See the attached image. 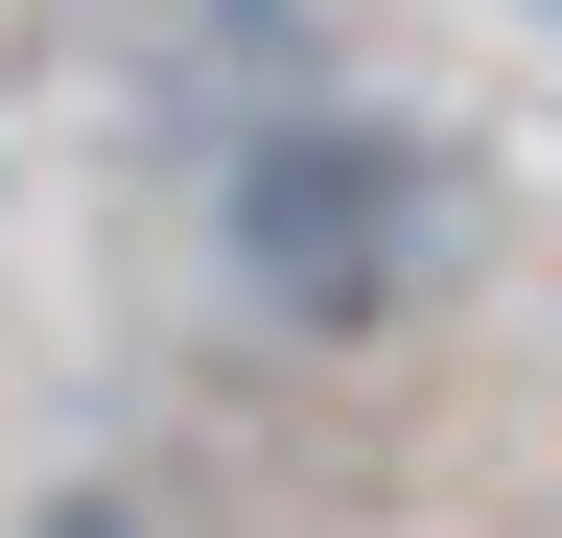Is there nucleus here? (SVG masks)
I'll use <instances>...</instances> for the list:
<instances>
[{"instance_id": "obj_1", "label": "nucleus", "mask_w": 562, "mask_h": 538, "mask_svg": "<svg viewBox=\"0 0 562 538\" xmlns=\"http://www.w3.org/2000/svg\"><path fill=\"white\" fill-rule=\"evenodd\" d=\"M211 234H235V282H258L281 328H375V305L422 282V234H446V164H422L398 117H235Z\"/></svg>"}]
</instances>
